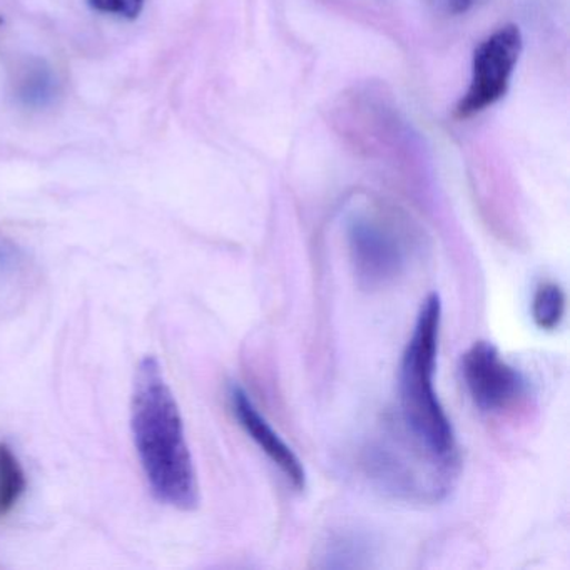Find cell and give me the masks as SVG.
<instances>
[{
	"mask_svg": "<svg viewBox=\"0 0 570 570\" xmlns=\"http://www.w3.org/2000/svg\"><path fill=\"white\" fill-rule=\"evenodd\" d=\"M131 429L153 495L175 509H196L199 487L185 423L155 356H146L136 370Z\"/></svg>",
	"mask_w": 570,
	"mask_h": 570,
	"instance_id": "6da1fadb",
	"label": "cell"
},
{
	"mask_svg": "<svg viewBox=\"0 0 570 570\" xmlns=\"http://www.w3.org/2000/svg\"><path fill=\"white\" fill-rule=\"evenodd\" d=\"M522 48V35L513 24L497 29L480 42L473 55L469 89L456 106L460 119L480 115L507 95Z\"/></svg>",
	"mask_w": 570,
	"mask_h": 570,
	"instance_id": "277c9868",
	"label": "cell"
},
{
	"mask_svg": "<svg viewBox=\"0 0 570 570\" xmlns=\"http://www.w3.org/2000/svg\"><path fill=\"white\" fill-rule=\"evenodd\" d=\"M229 406L239 426L248 433L249 439L262 449V452L278 466L285 479L296 490H305L306 472L298 456L283 442L282 436L273 430L268 420L259 413L248 393L239 386L229 390Z\"/></svg>",
	"mask_w": 570,
	"mask_h": 570,
	"instance_id": "8992f818",
	"label": "cell"
},
{
	"mask_svg": "<svg viewBox=\"0 0 570 570\" xmlns=\"http://www.w3.org/2000/svg\"><path fill=\"white\" fill-rule=\"evenodd\" d=\"M92 9L119 19H136L145 8V0H89Z\"/></svg>",
	"mask_w": 570,
	"mask_h": 570,
	"instance_id": "8fae6325",
	"label": "cell"
},
{
	"mask_svg": "<svg viewBox=\"0 0 570 570\" xmlns=\"http://www.w3.org/2000/svg\"><path fill=\"white\" fill-rule=\"evenodd\" d=\"M365 540L358 535H336L323 546L322 557L325 567H365L372 556Z\"/></svg>",
	"mask_w": 570,
	"mask_h": 570,
	"instance_id": "30bf717a",
	"label": "cell"
},
{
	"mask_svg": "<svg viewBox=\"0 0 570 570\" xmlns=\"http://www.w3.org/2000/svg\"><path fill=\"white\" fill-rule=\"evenodd\" d=\"M476 2H479V0H445V6L453 14H460V12L469 11Z\"/></svg>",
	"mask_w": 570,
	"mask_h": 570,
	"instance_id": "4fadbf2b",
	"label": "cell"
},
{
	"mask_svg": "<svg viewBox=\"0 0 570 570\" xmlns=\"http://www.w3.org/2000/svg\"><path fill=\"white\" fill-rule=\"evenodd\" d=\"M348 252L358 285L382 289L405 273L412 255L409 233L382 215H362L350 223Z\"/></svg>",
	"mask_w": 570,
	"mask_h": 570,
	"instance_id": "3957f363",
	"label": "cell"
},
{
	"mask_svg": "<svg viewBox=\"0 0 570 570\" xmlns=\"http://www.w3.org/2000/svg\"><path fill=\"white\" fill-rule=\"evenodd\" d=\"M28 489L24 469L8 443L0 442V519L18 507Z\"/></svg>",
	"mask_w": 570,
	"mask_h": 570,
	"instance_id": "ba28073f",
	"label": "cell"
},
{
	"mask_svg": "<svg viewBox=\"0 0 570 570\" xmlns=\"http://www.w3.org/2000/svg\"><path fill=\"white\" fill-rule=\"evenodd\" d=\"M16 92L26 108H48L58 98V78L45 62H32L19 76Z\"/></svg>",
	"mask_w": 570,
	"mask_h": 570,
	"instance_id": "52a82bcc",
	"label": "cell"
},
{
	"mask_svg": "<svg viewBox=\"0 0 570 570\" xmlns=\"http://www.w3.org/2000/svg\"><path fill=\"white\" fill-rule=\"evenodd\" d=\"M566 315V293L557 283H542L533 293L532 318L540 330H556Z\"/></svg>",
	"mask_w": 570,
	"mask_h": 570,
	"instance_id": "9c48e42d",
	"label": "cell"
},
{
	"mask_svg": "<svg viewBox=\"0 0 570 570\" xmlns=\"http://www.w3.org/2000/svg\"><path fill=\"white\" fill-rule=\"evenodd\" d=\"M21 252L16 246L0 239V275H8L18 269L21 265Z\"/></svg>",
	"mask_w": 570,
	"mask_h": 570,
	"instance_id": "7c38bea8",
	"label": "cell"
},
{
	"mask_svg": "<svg viewBox=\"0 0 570 570\" xmlns=\"http://www.w3.org/2000/svg\"><path fill=\"white\" fill-rule=\"evenodd\" d=\"M442 302L436 293L426 296L416 316L399 373L400 420L410 449L446 472L459 470L455 432L439 395L435 376Z\"/></svg>",
	"mask_w": 570,
	"mask_h": 570,
	"instance_id": "7a4b0ae2",
	"label": "cell"
},
{
	"mask_svg": "<svg viewBox=\"0 0 570 570\" xmlns=\"http://www.w3.org/2000/svg\"><path fill=\"white\" fill-rule=\"evenodd\" d=\"M460 375L473 405L483 413H502L522 402L529 382L490 342H476L460 360Z\"/></svg>",
	"mask_w": 570,
	"mask_h": 570,
	"instance_id": "5b68a950",
	"label": "cell"
}]
</instances>
